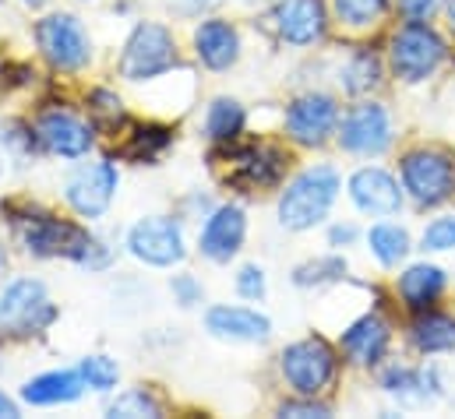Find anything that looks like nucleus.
I'll return each instance as SVG.
<instances>
[{"instance_id": "1", "label": "nucleus", "mask_w": 455, "mask_h": 419, "mask_svg": "<svg viewBox=\"0 0 455 419\" xmlns=\"http://www.w3.org/2000/svg\"><path fill=\"white\" fill-rule=\"evenodd\" d=\"M339 194V173L332 166H315V170H304L286 191H283V202H279V222L286 229H311L318 225L332 202Z\"/></svg>"}, {"instance_id": "2", "label": "nucleus", "mask_w": 455, "mask_h": 419, "mask_svg": "<svg viewBox=\"0 0 455 419\" xmlns=\"http://www.w3.org/2000/svg\"><path fill=\"white\" fill-rule=\"evenodd\" d=\"M14 229H18V240L25 243V250L36 254V257H71V261L82 265L89 247H92V236L82 225L60 222V218L43 215V211L18 215Z\"/></svg>"}, {"instance_id": "3", "label": "nucleus", "mask_w": 455, "mask_h": 419, "mask_svg": "<svg viewBox=\"0 0 455 419\" xmlns=\"http://www.w3.org/2000/svg\"><path fill=\"white\" fill-rule=\"evenodd\" d=\"M53 317H57V307L50 304L46 286L36 279H18L0 296V331L11 338L36 335V331L50 328Z\"/></svg>"}, {"instance_id": "4", "label": "nucleus", "mask_w": 455, "mask_h": 419, "mask_svg": "<svg viewBox=\"0 0 455 419\" xmlns=\"http://www.w3.org/2000/svg\"><path fill=\"white\" fill-rule=\"evenodd\" d=\"M445 43L435 28L420 25V21H410L395 32L392 39V67L403 82H424L427 75L438 71V64L445 60Z\"/></svg>"}, {"instance_id": "5", "label": "nucleus", "mask_w": 455, "mask_h": 419, "mask_svg": "<svg viewBox=\"0 0 455 419\" xmlns=\"http://www.w3.org/2000/svg\"><path fill=\"white\" fill-rule=\"evenodd\" d=\"M283 377L307 399H315L318 391H325L336 377V352L325 338H304L293 342L283 352Z\"/></svg>"}, {"instance_id": "6", "label": "nucleus", "mask_w": 455, "mask_h": 419, "mask_svg": "<svg viewBox=\"0 0 455 419\" xmlns=\"http://www.w3.org/2000/svg\"><path fill=\"white\" fill-rule=\"evenodd\" d=\"M403 184L420 205H442L455 191V162L438 148H417L403 159Z\"/></svg>"}, {"instance_id": "7", "label": "nucleus", "mask_w": 455, "mask_h": 419, "mask_svg": "<svg viewBox=\"0 0 455 419\" xmlns=\"http://www.w3.org/2000/svg\"><path fill=\"white\" fill-rule=\"evenodd\" d=\"M173 64H177L173 36L163 25H138L124 46L120 75L131 82H141V78H156V75L170 71Z\"/></svg>"}, {"instance_id": "8", "label": "nucleus", "mask_w": 455, "mask_h": 419, "mask_svg": "<svg viewBox=\"0 0 455 419\" xmlns=\"http://www.w3.org/2000/svg\"><path fill=\"white\" fill-rule=\"evenodd\" d=\"M36 39H39V50L46 53V60L60 71H78L89 64L92 57V46H89V36L82 28L78 18L71 14H50L36 25Z\"/></svg>"}, {"instance_id": "9", "label": "nucleus", "mask_w": 455, "mask_h": 419, "mask_svg": "<svg viewBox=\"0 0 455 419\" xmlns=\"http://www.w3.org/2000/svg\"><path fill=\"white\" fill-rule=\"evenodd\" d=\"M127 247L138 261L145 265H156V268H170L184 257V233L173 218L166 215H152V218H141L131 236H127Z\"/></svg>"}, {"instance_id": "10", "label": "nucleus", "mask_w": 455, "mask_h": 419, "mask_svg": "<svg viewBox=\"0 0 455 419\" xmlns=\"http://www.w3.org/2000/svg\"><path fill=\"white\" fill-rule=\"evenodd\" d=\"M339 141L346 152H356V155H381V152L388 148V141H392V123H388L385 106H378V103L353 106V109L342 116Z\"/></svg>"}, {"instance_id": "11", "label": "nucleus", "mask_w": 455, "mask_h": 419, "mask_svg": "<svg viewBox=\"0 0 455 419\" xmlns=\"http://www.w3.org/2000/svg\"><path fill=\"white\" fill-rule=\"evenodd\" d=\"M116 191V170L110 162H92V166H82L71 180H68V202L71 209L85 218H96L110 209Z\"/></svg>"}, {"instance_id": "12", "label": "nucleus", "mask_w": 455, "mask_h": 419, "mask_svg": "<svg viewBox=\"0 0 455 419\" xmlns=\"http://www.w3.org/2000/svg\"><path fill=\"white\" fill-rule=\"evenodd\" d=\"M339 123V106L329 96H300L286 109V130L300 145H322Z\"/></svg>"}, {"instance_id": "13", "label": "nucleus", "mask_w": 455, "mask_h": 419, "mask_svg": "<svg viewBox=\"0 0 455 419\" xmlns=\"http://www.w3.org/2000/svg\"><path fill=\"white\" fill-rule=\"evenodd\" d=\"M272 18H275V32L293 46H307V43L322 39V32H325V4L322 0H279Z\"/></svg>"}, {"instance_id": "14", "label": "nucleus", "mask_w": 455, "mask_h": 419, "mask_svg": "<svg viewBox=\"0 0 455 419\" xmlns=\"http://www.w3.org/2000/svg\"><path fill=\"white\" fill-rule=\"evenodd\" d=\"M36 130H39V141H43L53 155H64V159H78V155H85L89 145H92V130H89L78 116L60 113V109L43 113Z\"/></svg>"}, {"instance_id": "15", "label": "nucleus", "mask_w": 455, "mask_h": 419, "mask_svg": "<svg viewBox=\"0 0 455 419\" xmlns=\"http://www.w3.org/2000/svg\"><path fill=\"white\" fill-rule=\"evenodd\" d=\"M229 162L233 166H229L227 180L236 184V187H247V191L272 187L279 180V173H283V155L275 148H268V145H251V148L236 152Z\"/></svg>"}, {"instance_id": "16", "label": "nucleus", "mask_w": 455, "mask_h": 419, "mask_svg": "<svg viewBox=\"0 0 455 419\" xmlns=\"http://www.w3.org/2000/svg\"><path fill=\"white\" fill-rule=\"evenodd\" d=\"M349 194L356 202V209L367 215H395L403 205V191L399 184L385 173V170H360L349 180Z\"/></svg>"}, {"instance_id": "17", "label": "nucleus", "mask_w": 455, "mask_h": 419, "mask_svg": "<svg viewBox=\"0 0 455 419\" xmlns=\"http://www.w3.org/2000/svg\"><path fill=\"white\" fill-rule=\"evenodd\" d=\"M243 229H247L243 211L236 205H223L202 229V254L212 261H229L243 243Z\"/></svg>"}, {"instance_id": "18", "label": "nucleus", "mask_w": 455, "mask_h": 419, "mask_svg": "<svg viewBox=\"0 0 455 419\" xmlns=\"http://www.w3.org/2000/svg\"><path fill=\"white\" fill-rule=\"evenodd\" d=\"M205 324L216 338H229V342H265L272 331L268 317L247 307H212Z\"/></svg>"}, {"instance_id": "19", "label": "nucleus", "mask_w": 455, "mask_h": 419, "mask_svg": "<svg viewBox=\"0 0 455 419\" xmlns=\"http://www.w3.org/2000/svg\"><path fill=\"white\" fill-rule=\"evenodd\" d=\"M195 46H198L202 64L212 71H227L240 57V39H236V28L229 21H205L195 32Z\"/></svg>"}, {"instance_id": "20", "label": "nucleus", "mask_w": 455, "mask_h": 419, "mask_svg": "<svg viewBox=\"0 0 455 419\" xmlns=\"http://www.w3.org/2000/svg\"><path fill=\"white\" fill-rule=\"evenodd\" d=\"M342 349L349 352L353 363H378L388 349V328L381 317H360L346 335H342Z\"/></svg>"}, {"instance_id": "21", "label": "nucleus", "mask_w": 455, "mask_h": 419, "mask_svg": "<svg viewBox=\"0 0 455 419\" xmlns=\"http://www.w3.org/2000/svg\"><path fill=\"white\" fill-rule=\"evenodd\" d=\"M82 370H53V374H43L36 381H28L21 388V399L32 402V406H57V402H75L82 395Z\"/></svg>"}, {"instance_id": "22", "label": "nucleus", "mask_w": 455, "mask_h": 419, "mask_svg": "<svg viewBox=\"0 0 455 419\" xmlns=\"http://www.w3.org/2000/svg\"><path fill=\"white\" fill-rule=\"evenodd\" d=\"M445 289V272L435 265H413L403 279H399V296L406 300V307L413 311H427L438 293Z\"/></svg>"}, {"instance_id": "23", "label": "nucleus", "mask_w": 455, "mask_h": 419, "mask_svg": "<svg viewBox=\"0 0 455 419\" xmlns=\"http://www.w3.org/2000/svg\"><path fill=\"white\" fill-rule=\"evenodd\" d=\"M413 342L420 352H449L455 349V320L445 314H420L413 324Z\"/></svg>"}, {"instance_id": "24", "label": "nucleus", "mask_w": 455, "mask_h": 419, "mask_svg": "<svg viewBox=\"0 0 455 419\" xmlns=\"http://www.w3.org/2000/svg\"><path fill=\"white\" fill-rule=\"evenodd\" d=\"M371 250H374V257L381 261V265H399L406 254H410V236H406V229H399V225H374L371 229Z\"/></svg>"}, {"instance_id": "25", "label": "nucleus", "mask_w": 455, "mask_h": 419, "mask_svg": "<svg viewBox=\"0 0 455 419\" xmlns=\"http://www.w3.org/2000/svg\"><path fill=\"white\" fill-rule=\"evenodd\" d=\"M243 127V106L233 103V99H216L209 106V120H205V130L209 138L216 141H233Z\"/></svg>"}, {"instance_id": "26", "label": "nucleus", "mask_w": 455, "mask_h": 419, "mask_svg": "<svg viewBox=\"0 0 455 419\" xmlns=\"http://www.w3.org/2000/svg\"><path fill=\"white\" fill-rule=\"evenodd\" d=\"M381 82V64H378V57L374 53H356L353 60H349V67L342 71V85H346V92H367V89H374Z\"/></svg>"}, {"instance_id": "27", "label": "nucleus", "mask_w": 455, "mask_h": 419, "mask_svg": "<svg viewBox=\"0 0 455 419\" xmlns=\"http://www.w3.org/2000/svg\"><path fill=\"white\" fill-rule=\"evenodd\" d=\"M385 4L388 0H336V14H339L342 25L363 28V25H374L385 14Z\"/></svg>"}, {"instance_id": "28", "label": "nucleus", "mask_w": 455, "mask_h": 419, "mask_svg": "<svg viewBox=\"0 0 455 419\" xmlns=\"http://www.w3.org/2000/svg\"><path fill=\"white\" fill-rule=\"evenodd\" d=\"M110 416H124V419H138V416H163V409H159V402L148 395V391H124L120 399H116L114 406L107 409Z\"/></svg>"}, {"instance_id": "29", "label": "nucleus", "mask_w": 455, "mask_h": 419, "mask_svg": "<svg viewBox=\"0 0 455 419\" xmlns=\"http://www.w3.org/2000/svg\"><path fill=\"white\" fill-rule=\"evenodd\" d=\"M346 272V261L342 257H322V261H311L304 268H297L293 282L297 286H322V282H332Z\"/></svg>"}, {"instance_id": "30", "label": "nucleus", "mask_w": 455, "mask_h": 419, "mask_svg": "<svg viewBox=\"0 0 455 419\" xmlns=\"http://www.w3.org/2000/svg\"><path fill=\"white\" fill-rule=\"evenodd\" d=\"M82 377H85L89 388L110 391L116 384V363L107 356H89V360H82Z\"/></svg>"}, {"instance_id": "31", "label": "nucleus", "mask_w": 455, "mask_h": 419, "mask_svg": "<svg viewBox=\"0 0 455 419\" xmlns=\"http://www.w3.org/2000/svg\"><path fill=\"white\" fill-rule=\"evenodd\" d=\"M424 250H455V218H435L424 229Z\"/></svg>"}, {"instance_id": "32", "label": "nucleus", "mask_w": 455, "mask_h": 419, "mask_svg": "<svg viewBox=\"0 0 455 419\" xmlns=\"http://www.w3.org/2000/svg\"><path fill=\"white\" fill-rule=\"evenodd\" d=\"M236 289H240V296H247V300H261V296H265V272L254 268V265L240 268V275H236Z\"/></svg>"}, {"instance_id": "33", "label": "nucleus", "mask_w": 455, "mask_h": 419, "mask_svg": "<svg viewBox=\"0 0 455 419\" xmlns=\"http://www.w3.org/2000/svg\"><path fill=\"white\" fill-rule=\"evenodd\" d=\"M399 4V11L410 18V21H424V18H431L438 7H442V0H395Z\"/></svg>"}, {"instance_id": "34", "label": "nucleus", "mask_w": 455, "mask_h": 419, "mask_svg": "<svg viewBox=\"0 0 455 419\" xmlns=\"http://www.w3.org/2000/svg\"><path fill=\"white\" fill-rule=\"evenodd\" d=\"M173 296L180 300V307H191L202 300V286L191 275H180V279H173Z\"/></svg>"}, {"instance_id": "35", "label": "nucleus", "mask_w": 455, "mask_h": 419, "mask_svg": "<svg viewBox=\"0 0 455 419\" xmlns=\"http://www.w3.org/2000/svg\"><path fill=\"white\" fill-rule=\"evenodd\" d=\"M279 416H297V419H307V416H318V419H325L329 416V409L325 406H311V402H286L283 409H279Z\"/></svg>"}, {"instance_id": "36", "label": "nucleus", "mask_w": 455, "mask_h": 419, "mask_svg": "<svg viewBox=\"0 0 455 419\" xmlns=\"http://www.w3.org/2000/svg\"><path fill=\"white\" fill-rule=\"evenodd\" d=\"M212 4H220V0H170V7H173L177 14H202V11H209Z\"/></svg>"}, {"instance_id": "37", "label": "nucleus", "mask_w": 455, "mask_h": 419, "mask_svg": "<svg viewBox=\"0 0 455 419\" xmlns=\"http://www.w3.org/2000/svg\"><path fill=\"white\" fill-rule=\"evenodd\" d=\"M14 416H18V406L7 395H0V419H14Z\"/></svg>"}, {"instance_id": "38", "label": "nucleus", "mask_w": 455, "mask_h": 419, "mask_svg": "<svg viewBox=\"0 0 455 419\" xmlns=\"http://www.w3.org/2000/svg\"><path fill=\"white\" fill-rule=\"evenodd\" d=\"M349 240H353V229H349V225H346V229H332V243H349Z\"/></svg>"}, {"instance_id": "39", "label": "nucleus", "mask_w": 455, "mask_h": 419, "mask_svg": "<svg viewBox=\"0 0 455 419\" xmlns=\"http://www.w3.org/2000/svg\"><path fill=\"white\" fill-rule=\"evenodd\" d=\"M4 272H7V257H4V247H0V279H4Z\"/></svg>"}, {"instance_id": "40", "label": "nucleus", "mask_w": 455, "mask_h": 419, "mask_svg": "<svg viewBox=\"0 0 455 419\" xmlns=\"http://www.w3.org/2000/svg\"><path fill=\"white\" fill-rule=\"evenodd\" d=\"M449 21H452V32H455V0H449Z\"/></svg>"}, {"instance_id": "41", "label": "nucleus", "mask_w": 455, "mask_h": 419, "mask_svg": "<svg viewBox=\"0 0 455 419\" xmlns=\"http://www.w3.org/2000/svg\"><path fill=\"white\" fill-rule=\"evenodd\" d=\"M21 4H28V7H43L46 0H21Z\"/></svg>"}]
</instances>
